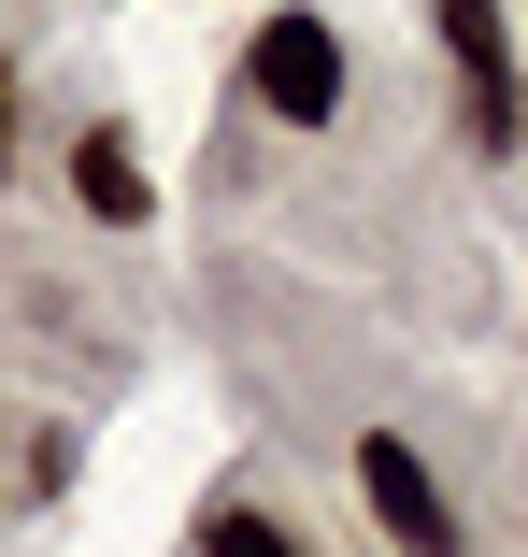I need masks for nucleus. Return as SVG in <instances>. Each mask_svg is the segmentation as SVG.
I'll return each mask as SVG.
<instances>
[{"instance_id":"obj_1","label":"nucleus","mask_w":528,"mask_h":557,"mask_svg":"<svg viewBox=\"0 0 528 557\" xmlns=\"http://www.w3.org/2000/svg\"><path fill=\"white\" fill-rule=\"evenodd\" d=\"M243 86H257V115L329 129V115H343V29H329V15H272L257 58H243Z\"/></svg>"},{"instance_id":"obj_2","label":"nucleus","mask_w":528,"mask_h":557,"mask_svg":"<svg viewBox=\"0 0 528 557\" xmlns=\"http://www.w3.org/2000/svg\"><path fill=\"white\" fill-rule=\"evenodd\" d=\"M357 500H372V529H386L400 557H472V543H457V500H443V472L414 458L400 429H372V443H357Z\"/></svg>"},{"instance_id":"obj_3","label":"nucleus","mask_w":528,"mask_h":557,"mask_svg":"<svg viewBox=\"0 0 528 557\" xmlns=\"http://www.w3.org/2000/svg\"><path fill=\"white\" fill-rule=\"evenodd\" d=\"M429 29L472 86V144H514V44H500V0H429Z\"/></svg>"},{"instance_id":"obj_4","label":"nucleus","mask_w":528,"mask_h":557,"mask_svg":"<svg viewBox=\"0 0 528 557\" xmlns=\"http://www.w3.org/2000/svg\"><path fill=\"white\" fill-rule=\"evenodd\" d=\"M72 200L100 214V230H143V200H158V186H143L129 129H86V144H72Z\"/></svg>"},{"instance_id":"obj_5","label":"nucleus","mask_w":528,"mask_h":557,"mask_svg":"<svg viewBox=\"0 0 528 557\" xmlns=\"http://www.w3.org/2000/svg\"><path fill=\"white\" fill-rule=\"evenodd\" d=\"M200 557H300V543H286L257 500H215V515H200Z\"/></svg>"},{"instance_id":"obj_6","label":"nucleus","mask_w":528,"mask_h":557,"mask_svg":"<svg viewBox=\"0 0 528 557\" xmlns=\"http://www.w3.org/2000/svg\"><path fill=\"white\" fill-rule=\"evenodd\" d=\"M0 172H15V100H0Z\"/></svg>"},{"instance_id":"obj_7","label":"nucleus","mask_w":528,"mask_h":557,"mask_svg":"<svg viewBox=\"0 0 528 557\" xmlns=\"http://www.w3.org/2000/svg\"><path fill=\"white\" fill-rule=\"evenodd\" d=\"M514 144H528V86H514Z\"/></svg>"}]
</instances>
